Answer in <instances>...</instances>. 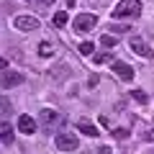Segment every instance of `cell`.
I'll return each instance as SVG.
<instances>
[{
  "label": "cell",
  "instance_id": "6da1fadb",
  "mask_svg": "<svg viewBox=\"0 0 154 154\" xmlns=\"http://www.w3.org/2000/svg\"><path fill=\"white\" fill-rule=\"evenodd\" d=\"M141 16V3L139 0H118V5L113 8L116 21H136Z\"/></svg>",
  "mask_w": 154,
  "mask_h": 154
},
{
  "label": "cell",
  "instance_id": "7a4b0ae2",
  "mask_svg": "<svg viewBox=\"0 0 154 154\" xmlns=\"http://www.w3.org/2000/svg\"><path fill=\"white\" fill-rule=\"evenodd\" d=\"M95 26H98V16H95V13H80V16L72 21V28H75L77 33H88V31H93Z\"/></svg>",
  "mask_w": 154,
  "mask_h": 154
},
{
  "label": "cell",
  "instance_id": "3957f363",
  "mask_svg": "<svg viewBox=\"0 0 154 154\" xmlns=\"http://www.w3.org/2000/svg\"><path fill=\"white\" fill-rule=\"evenodd\" d=\"M54 144H57V149H62V152H75V149H80V139H77V134H67V131L57 134Z\"/></svg>",
  "mask_w": 154,
  "mask_h": 154
},
{
  "label": "cell",
  "instance_id": "277c9868",
  "mask_svg": "<svg viewBox=\"0 0 154 154\" xmlns=\"http://www.w3.org/2000/svg\"><path fill=\"white\" fill-rule=\"evenodd\" d=\"M128 46H131V51H134V54H139L141 59H152V57H154L152 46H149L144 38H139V36H131V38H128Z\"/></svg>",
  "mask_w": 154,
  "mask_h": 154
},
{
  "label": "cell",
  "instance_id": "5b68a950",
  "mask_svg": "<svg viewBox=\"0 0 154 154\" xmlns=\"http://www.w3.org/2000/svg\"><path fill=\"white\" fill-rule=\"evenodd\" d=\"M13 26L18 28V31H38V18H33V16H16L13 18Z\"/></svg>",
  "mask_w": 154,
  "mask_h": 154
},
{
  "label": "cell",
  "instance_id": "8992f818",
  "mask_svg": "<svg viewBox=\"0 0 154 154\" xmlns=\"http://www.w3.org/2000/svg\"><path fill=\"white\" fill-rule=\"evenodd\" d=\"M26 77L21 72H0V88H16V85H23Z\"/></svg>",
  "mask_w": 154,
  "mask_h": 154
},
{
  "label": "cell",
  "instance_id": "52a82bcc",
  "mask_svg": "<svg viewBox=\"0 0 154 154\" xmlns=\"http://www.w3.org/2000/svg\"><path fill=\"white\" fill-rule=\"evenodd\" d=\"M38 118H41V123H44V128H51V126H57V123L62 121L59 110H54V108H44L41 113H38Z\"/></svg>",
  "mask_w": 154,
  "mask_h": 154
},
{
  "label": "cell",
  "instance_id": "ba28073f",
  "mask_svg": "<svg viewBox=\"0 0 154 154\" xmlns=\"http://www.w3.org/2000/svg\"><path fill=\"white\" fill-rule=\"evenodd\" d=\"M113 72L118 77H121L123 82H131L134 80V75H136V72H134V67H128L126 62H113Z\"/></svg>",
  "mask_w": 154,
  "mask_h": 154
},
{
  "label": "cell",
  "instance_id": "9c48e42d",
  "mask_svg": "<svg viewBox=\"0 0 154 154\" xmlns=\"http://www.w3.org/2000/svg\"><path fill=\"white\" fill-rule=\"evenodd\" d=\"M18 131L21 134H28V136H31V134H36V121H33L31 116H18Z\"/></svg>",
  "mask_w": 154,
  "mask_h": 154
},
{
  "label": "cell",
  "instance_id": "30bf717a",
  "mask_svg": "<svg viewBox=\"0 0 154 154\" xmlns=\"http://www.w3.org/2000/svg\"><path fill=\"white\" fill-rule=\"evenodd\" d=\"M77 131L80 134H85V136H98V126H95V123H90V121H80L77 123Z\"/></svg>",
  "mask_w": 154,
  "mask_h": 154
},
{
  "label": "cell",
  "instance_id": "8fae6325",
  "mask_svg": "<svg viewBox=\"0 0 154 154\" xmlns=\"http://www.w3.org/2000/svg\"><path fill=\"white\" fill-rule=\"evenodd\" d=\"M0 141H3V144H11L13 141V126L5 123V121L0 123Z\"/></svg>",
  "mask_w": 154,
  "mask_h": 154
},
{
  "label": "cell",
  "instance_id": "7c38bea8",
  "mask_svg": "<svg viewBox=\"0 0 154 154\" xmlns=\"http://www.w3.org/2000/svg\"><path fill=\"white\" fill-rule=\"evenodd\" d=\"M11 113H13V105H11V100L0 95V118H8Z\"/></svg>",
  "mask_w": 154,
  "mask_h": 154
},
{
  "label": "cell",
  "instance_id": "4fadbf2b",
  "mask_svg": "<svg viewBox=\"0 0 154 154\" xmlns=\"http://www.w3.org/2000/svg\"><path fill=\"white\" fill-rule=\"evenodd\" d=\"M100 44H103L105 49H113V46L118 44V36H116V33H103V36H100Z\"/></svg>",
  "mask_w": 154,
  "mask_h": 154
},
{
  "label": "cell",
  "instance_id": "5bb4252c",
  "mask_svg": "<svg viewBox=\"0 0 154 154\" xmlns=\"http://www.w3.org/2000/svg\"><path fill=\"white\" fill-rule=\"evenodd\" d=\"M93 62H95V64H105V62H113V54H110V51H103V54H95V57H93Z\"/></svg>",
  "mask_w": 154,
  "mask_h": 154
},
{
  "label": "cell",
  "instance_id": "9a60e30c",
  "mask_svg": "<svg viewBox=\"0 0 154 154\" xmlns=\"http://www.w3.org/2000/svg\"><path fill=\"white\" fill-rule=\"evenodd\" d=\"M64 23H67V13H64V11H57V13H54V26L62 28Z\"/></svg>",
  "mask_w": 154,
  "mask_h": 154
},
{
  "label": "cell",
  "instance_id": "2e32d148",
  "mask_svg": "<svg viewBox=\"0 0 154 154\" xmlns=\"http://www.w3.org/2000/svg\"><path fill=\"white\" fill-rule=\"evenodd\" d=\"M95 51V46L90 44V41H82V44H80V54H85V57H90Z\"/></svg>",
  "mask_w": 154,
  "mask_h": 154
},
{
  "label": "cell",
  "instance_id": "e0dca14e",
  "mask_svg": "<svg viewBox=\"0 0 154 154\" xmlns=\"http://www.w3.org/2000/svg\"><path fill=\"white\" fill-rule=\"evenodd\" d=\"M38 54H41V57H51V54H54L51 44H46V41H44V44H38Z\"/></svg>",
  "mask_w": 154,
  "mask_h": 154
},
{
  "label": "cell",
  "instance_id": "ac0fdd59",
  "mask_svg": "<svg viewBox=\"0 0 154 154\" xmlns=\"http://www.w3.org/2000/svg\"><path fill=\"white\" fill-rule=\"evenodd\" d=\"M131 95H134V98L139 100V103H146V100H149V98H146V93H144V90H134Z\"/></svg>",
  "mask_w": 154,
  "mask_h": 154
},
{
  "label": "cell",
  "instance_id": "d6986e66",
  "mask_svg": "<svg viewBox=\"0 0 154 154\" xmlns=\"http://www.w3.org/2000/svg\"><path fill=\"white\" fill-rule=\"evenodd\" d=\"M113 136L118 139V141H123V139L128 136V131H126V128H116V131H113Z\"/></svg>",
  "mask_w": 154,
  "mask_h": 154
},
{
  "label": "cell",
  "instance_id": "ffe728a7",
  "mask_svg": "<svg viewBox=\"0 0 154 154\" xmlns=\"http://www.w3.org/2000/svg\"><path fill=\"white\" fill-rule=\"evenodd\" d=\"M110 31H116V33H126L128 28H126V26H118V23H116V26H110Z\"/></svg>",
  "mask_w": 154,
  "mask_h": 154
},
{
  "label": "cell",
  "instance_id": "44dd1931",
  "mask_svg": "<svg viewBox=\"0 0 154 154\" xmlns=\"http://www.w3.org/2000/svg\"><path fill=\"white\" fill-rule=\"evenodd\" d=\"M8 69V59H5V57H0V72H5Z\"/></svg>",
  "mask_w": 154,
  "mask_h": 154
},
{
  "label": "cell",
  "instance_id": "7402d4cb",
  "mask_svg": "<svg viewBox=\"0 0 154 154\" xmlns=\"http://www.w3.org/2000/svg\"><path fill=\"white\" fill-rule=\"evenodd\" d=\"M95 154H110V146H100V149H98Z\"/></svg>",
  "mask_w": 154,
  "mask_h": 154
},
{
  "label": "cell",
  "instance_id": "603a6c76",
  "mask_svg": "<svg viewBox=\"0 0 154 154\" xmlns=\"http://www.w3.org/2000/svg\"><path fill=\"white\" fill-rule=\"evenodd\" d=\"M41 3H44V5H51V3H54V0H41Z\"/></svg>",
  "mask_w": 154,
  "mask_h": 154
}]
</instances>
